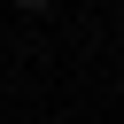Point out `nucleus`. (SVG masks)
Instances as JSON below:
<instances>
[{
  "instance_id": "1",
  "label": "nucleus",
  "mask_w": 124,
  "mask_h": 124,
  "mask_svg": "<svg viewBox=\"0 0 124 124\" xmlns=\"http://www.w3.org/2000/svg\"><path fill=\"white\" fill-rule=\"evenodd\" d=\"M16 8H46V0H16Z\"/></svg>"
}]
</instances>
